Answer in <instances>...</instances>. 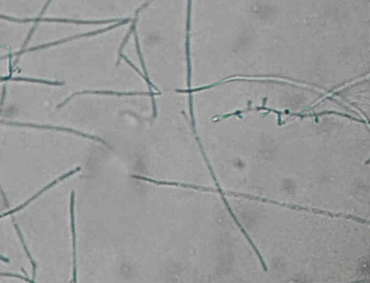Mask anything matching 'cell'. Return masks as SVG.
Listing matches in <instances>:
<instances>
[{"label":"cell","instance_id":"cell-2","mask_svg":"<svg viewBox=\"0 0 370 283\" xmlns=\"http://www.w3.org/2000/svg\"><path fill=\"white\" fill-rule=\"evenodd\" d=\"M74 205H75V192L72 193L71 202H70V214H71V228L72 234V246H73V260L74 282H76L77 278V258H76V231H75V212H74Z\"/></svg>","mask_w":370,"mask_h":283},{"label":"cell","instance_id":"cell-1","mask_svg":"<svg viewBox=\"0 0 370 283\" xmlns=\"http://www.w3.org/2000/svg\"><path fill=\"white\" fill-rule=\"evenodd\" d=\"M133 178H136L138 180L148 181V182L153 183L157 185H164V186H178V187L185 188V189H197V190H206L205 188L202 186H196V185L184 184V183L176 182V181H159V180L152 179V178H147L142 176H138V175H133Z\"/></svg>","mask_w":370,"mask_h":283}]
</instances>
